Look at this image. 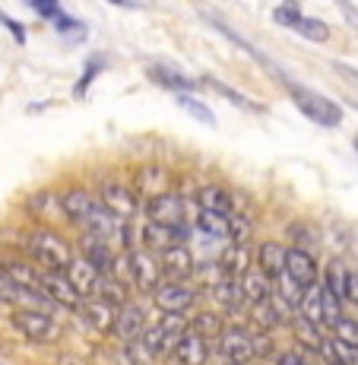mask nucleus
Returning a JSON list of instances; mask_svg holds the SVG:
<instances>
[{"label":"nucleus","mask_w":358,"mask_h":365,"mask_svg":"<svg viewBox=\"0 0 358 365\" xmlns=\"http://www.w3.org/2000/svg\"><path fill=\"white\" fill-rule=\"evenodd\" d=\"M23 251L38 270H64V267L73 261V245L54 226L29 229V232L23 235Z\"/></svg>","instance_id":"obj_1"},{"label":"nucleus","mask_w":358,"mask_h":365,"mask_svg":"<svg viewBox=\"0 0 358 365\" xmlns=\"http://www.w3.org/2000/svg\"><path fill=\"white\" fill-rule=\"evenodd\" d=\"M289 96H292V102L298 105V111L307 118V121L320 124V128H339L342 124V108L333 99H327V96L298 86V83H289Z\"/></svg>","instance_id":"obj_2"},{"label":"nucleus","mask_w":358,"mask_h":365,"mask_svg":"<svg viewBox=\"0 0 358 365\" xmlns=\"http://www.w3.org/2000/svg\"><path fill=\"white\" fill-rule=\"evenodd\" d=\"M184 334H187L184 314H165L159 324H146V331L139 334V343H143L156 359H165V356L174 353V346H178V340Z\"/></svg>","instance_id":"obj_3"},{"label":"nucleus","mask_w":358,"mask_h":365,"mask_svg":"<svg viewBox=\"0 0 358 365\" xmlns=\"http://www.w3.org/2000/svg\"><path fill=\"white\" fill-rule=\"evenodd\" d=\"M13 327L32 343H54L60 336V321L41 308H16L10 314Z\"/></svg>","instance_id":"obj_4"},{"label":"nucleus","mask_w":358,"mask_h":365,"mask_svg":"<svg viewBox=\"0 0 358 365\" xmlns=\"http://www.w3.org/2000/svg\"><path fill=\"white\" fill-rule=\"evenodd\" d=\"M127 264H130V283L137 286L139 292H146V296H152V292H156L159 286L165 283L156 251L133 248V251H127Z\"/></svg>","instance_id":"obj_5"},{"label":"nucleus","mask_w":358,"mask_h":365,"mask_svg":"<svg viewBox=\"0 0 358 365\" xmlns=\"http://www.w3.org/2000/svg\"><path fill=\"white\" fill-rule=\"evenodd\" d=\"M35 289H38L48 302L67 308V312H80V305H83V296L70 286L64 270H38V277H35Z\"/></svg>","instance_id":"obj_6"},{"label":"nucleus","mask_w":358,"mask_h":365,"mask_svg":"<svg viewBox=\"0 0 358 365\" xmlns=\"http://www.w3.org/2000/svg\"><path fill=\"white\" fill-rule=\"evenodd\" d=\"M95 197L111 216H115V220H121V222H130L139 210L137 191H133L130 185H121V181H105V185L98 187Z\"/></svg>","instance_id":"obj_7"},{"label":"nucleus","mask_w":358,"mask_h":365,"mask_svg":"<svg viewBox=\"0 0 358 365\" xmlns=\"http://www.w3.org/2000/svg\"><path fill=\"white\" fill-rule=\"evenodd\" d=\"M184 210H187L184 197L168 187V191L149 197V203H146V222H159V226H187Z\"/></svg>","instance_id":"obj_8"},{"label":"nucleus","mask_w":358,"mask_h":365,"mask_svg":"<svg viewBox=\"0 0 358 365\" xmlns=\"http://www.w3.org/2000/svg\"><path fill=\"white\" fill-rule=\"evenodd\" d=\"M152 302L162 314H187L196 305V289L191 283H174V279H165L156 292H152Z\"/></svg>","instance_id":"obj_9"},{"label":"nucleus","mask_w":358,"mask_h":365,"mask_svg":"<svg viewBox=\"0 0 358 365\" xmlns=\"http://www.w3.org/2000/svg\"><path fill=\"white\" fill-rule=\"evenodd\" d=\"M251 321H254V327L257 331H263V334H276L279 327H289V321L295 318V312L292 308H285L279 299H263V302H254L251 305V314H248Z\"/></svg>","instance_id":"obj_10"},{"label":"nucleus","mask_w":358,"mask_h":365,"mask_svg":"<svg viewBox=\"0 0 358 365\" xmlns=\"http://www.w3.org/2000/svg\"><path fill=\"white\" fill-rule=\"evenodd\" d=\"M285 277H289L292 283H298L301 289H307V286L317 283L320 267H317V261H314L311 251L285 245Z\"/></svg>","instance_id":"obj_11"},{"label":"nucleus","mask_w":358,"mask_h":365,"mask_svg":"<svg viewBox=\"0 0 358 365\" xmlns=\"http://www.w3.org/2000/svg\"><path fill=\"white\" fill-rule=\"evenodd\" d=\"M159 267H162V277L174 279V283H187L196 270V261L187 245H172V248L159 251Z\"/></svg>","instance_id":"obj_12"},{"label":"nucleus","mask_w":358,"mask_h":365,"mask_svg":"<svg viewBox=\"0 0 358 365\" xmlns=\"http://www.w3.org/2000/svg\"><path fill=\"white\" fill-rule=\"evenodd\" d=\"M60 207H64V216L70 222L83 226V222L98 210V197L89 191V187H67V191L60 194Z\"/></svg>","instance_id":"obj_13"},{"label":"nucleus","mask_w":358,"mask_h":365,"mask_svg":"<svg viewBox=\"0 0 358 365\" xmlns=\"http://www.w3.org/2000/svg\"><path fill=\"white\" fill-rule=\"evenodd\" d=\"M187 226H159V222H143V232H139V242L149 251H165L172 245H187Z\"/></svg>","instance_id":"obj_14"},{"label":"nucleus","mask_w":358,"mask_h":365,"mask_svg":"<svg viewBox=\"0 0 358 365\" xmlns=\"http://www.w3.org/2000/svg\"><path fill=\"white\" fill-rule=\"evenodd\" d=\"M146 331V312L137 305V302H127V305L117 308V318H115V327L111 334L117 336L121 343H130V340H139V334Z\"/></svg>","instance_id":"obj_15"},{"label":"nucleus","mask_w":358,"mask_h":365,"mask_svg":"<svg viewBox=\"0 0 358 365\" xmlns=\"http://www.w3.org/2000/svg\"><path fill=\"white\" fill-rule=\"evenodd\" d=\"M172 356L181 365H209V359H213V340H203L200 334L187 331L178 340V346H174Z\"/></svg>","instance_id":"obj_16"},{"label":"nucleus","mask_w":358,"mask_h":365,"mask_svg":"<svg viewBox=\"0 0 358 365\" xmlns=\"http://www.w3.org/2000/svg\"><path fill=\"white\" fill-rule=\"evenodd\" d=\"M219 353L226 362H251L254 356H251V331H244V327H226L219 336Z\"/></svg>","instance_id":"obj_17"},{"label":"nucleus","mask_w":358,"mask_h":365,"mask_svg":"<svg viewBox=\"0 0 358 365\" xmlns=\"http://www.w3.org/2000/svg\"><path fill=\"white\" fill-rule=\"evenodd\" d=\"M257 270L266 279H279L285 273V245L283 242H260L257 245Z\"/></svg>","instance_id":"obj_18"},{"label":"nucleus","mask_w":358,"mask_h":365,"mask_svg":"<svg viewBox=\"0 0 358 365\" xmlns=\"http://www.w3.org/2000/svg\"><path fill=\"white\" fill-rule=\"evenodd\" d=\"M80 257H86L98 273H111V264H115V251H111V245L105 242V238H95L89 232H83V238H80Z\"/></svg>","instance_id":"obj_19"},{"label":"nucleus","mask_w":358,"mask_h":365,"mask_svg":"<svg viewBox=\"0 0 358 365\" xmlns=\"http://www.w3.org/2000/svg\"><path fill=\"white\" fill-rule=\"evenodd\" d=\"M64 277L70 279V286H73L83 299H89V296H93V289H95V279L102 277V273H98L95 267L86 261V257H76L73 255V261L64 267Z\"/></svg>","instance_id":"obj_20"},{"label":"nucleus","mask_w":358,"mask_h":365,"mask_svg":"<svg viewBox=\"0 0 358 365\" xmlns=\"http://www.w3.org/2000/svg\"><path fill=\"white\" fill-rule=\"evenodd\" d=\"M216 267H219L222 277H231L238 279L244 270H251V245H226L222 248V255L216 257Z\"/></svg>","instance_id":"obj_21"},{"label":"nucleus","mask_w":358,"mask_h":365,"mask_svg":"<svg viewBox=\"0 0 358 365\" xmlns=\"http://www.w3.org/2000/svg\"><path fill=\"white\" fill-rule=\"evenodd\" d=\"M146 76H149L152 83H159V86L172 89V93H194L196 89V80H191V76H184L178 67H168V64H149L146 67Z\"/></svg>","instance_id":"obj_22"},{"label":"nucleus","mask_w":358,"mask_h":365,"mask_svg":"<svg viewBox=\"0 0 358 365\" xmlns=\"http://www.w3.org/2000/svg\"><path fill=\"white\" fill-rule=\"evenodd\" d=\"M133 191L143 197H156V194L168 191V172L165 165H143L133 175Z\"/></svg>","instance_id":"obj_23"},{"label":"nucleus","mask_w":358,"mask_h":365,"mask_svg":"<svg viewBox=\"0 0 358 365\" xmlns=\"http://www.w3.org/2000/svg\"><path fill=\"white\" fill-rule=\"evenodd\" d=\"M80 314L95 327V331L111 334V327H115V318H117V308L108 305V302H102V299H93V296H89V299H83Z\"/></svg>","instance_id":"obj_24"},{"label":"nucleus","mask_w":358,"mask_h":365,"mask_svg":"<svg viewBox=\"0 0 358 365\" xmlns=\"http://www.w3.org/2000/svg\"><path fill=\"white\" fill-rule=\"evenodd\" d=\"M29 213L41 222H54V220H67L64 216V207H60V194L58 191H38L26 200Z\"/></svg>","instance_id":"obj_25"},{"label":"nucleus","mask_w":358,"mask_h":365,"mask_svg":"<svg viewBox=\"0 0 358 365\" xmlns=\"http://www.w3.org/2000/svg\"><path fill=\"white\" fill-rule=\"evenodd\" d=\"M209 292H213V302H216V305H219L226 314H235L238 308L244 305L241 286H238V279H231V277H219L213 286H209Z\"/></svg>","instance_id":"obj_26"},{"label":"nucleus","mask_w":358,"mask_h":365,"mask_svg":"<svg viewBox=\"0 0 358 365\" xmlns=\"http://www.w3.org/2000/svg\"><path fill=\"white\" fill-rule=\"evenodd\" d=\"M289 334L295 336V343H298V346H305L311 356L314 353L320 356V349H324V343H327V336L320 334V327L311 324V321H305V318H298V314L289 321Z\"/></svg>","instance_id":"obj_27"},{"label":"nucleus","mask_w":358,"mask_h":365,"mask_svg":"<svg viewBox=\"0 0 358 365\" xmlns=\"http://www.w3.org/2000/svg\"><path fill=\"white\" fill-rule=\"evenodd\" d=\"M238 286H241V292H244V302H251V305L270 299V292H273V279H266L257 267L244 270L241 277H238Z\"/></svg>","instance_id":"obj_28"},{"label":"nucleus","mask_w":358,"mask_h":365,"mask_svg":"<svg viewBox=\"0 0 358 365\" xmlns=\"http://www.w3.org/2000/svg\"><path fill=\"white\" fill-rule=\"evenodd\" d=\"M196 203H200V210H209V213H222V216L231 213V194L219 185H203L196 191Z\"/></svg>","instance_id":"obj_29"},{"label":"nucleus","mask_w":358,"mask_h":365,"mask_svg":"<svg viewBox=\"0 0 358 365\" xmlns=\"http://www.w3.org/2000/svg\"><path fill=\"white\" fill-rule=\"evenodd\" d=\"M226 321H222L219 312H196L194 321H187V331L200 334L203 340H219L222 331H226Z\"/></svg>","instance_id":"obj_30"},{"label":"nucleus","mask_w":358,"mask_h":365,"mask_svg":"<svg viewBox=\"0 0 358 365\" xmlns=\"http://www.w3.org/2000/svg\"><path fill=\"white\" fill-rule=\"evenodd\" d=\"M93 299H102V302H108V305L121 308V305H127V286H124L121 279H115V277H108V273H102V277L95 279Z\"/></svg>","instance_id":"obj_31"},{"label":"nucleus","mask_w":358,"mask_h":365,"mask_svg":"<svg viewBox=\"0 0 358 365\" xmlns=\"http://www.w3.org/2000/svg\"><path fill=\"white\" fill-rule=\"evenodd\" d=\"M295 314H298V318H305V321H311V324H317V327H324V305H320V283L307 286V289L301 292V302H298V308H295Z\"/></svg>","instance_id":"obj_32"},{"label":"nucleus","mask_w":358,"mask_h":365,"mask_svg":"<svg viewBox=\"0 0 358 365\" xmlns=\"http://www.w3.org/2000/svg\"><path fill=\"white\" fill-rule=\"evenodd\" d=\"M346 277H349V267L342 264V257H330L324 267V289L333 292L336 299H346Z\"/></svg>","instance_id":"obj_33"},{"label":"nucleus","mask_w":358,"mask_h":365,"mask_svg":"<svg viewBox=\"0 0 358 365\" xmlns=\"http://www.w3.org/2000/svg\"><path fill=\"white\" fill-rule=\"evenodd\" d=\"M285 235H289L292 248H305V251H311L314 245H320V229H317V226H311L307 220H295V222H289Z\"/></svg>","instance_id":"obj_34"},{"label":"nucleus","mask_w":358,"mask_h":365,"mask_svg":"<svg viewBox=\"0 0 358 365\" xmlns=\"http://www.w3.org/2000/svg\"><path fill=\"white\" fill-rule=\"evenodd\" d=\"M105 67H108L105 54H89L86 67H83V76L76 80V86H73V96H76V99H86V96H89V86H93V83L98 80V73H105Z\"/></svg>","instance_id":"obj_35"},{"label":"nucleus","mask_w":358,"mask_h":365,"mask_svg":"<svg viewBox=\"0 0 358 365\" xmlns=\"http://www.w3.org/2000/svg\"><path fill=\"white\" fill-rule=\"evenodd\" d=\"M196 232L206 238H228V216L200 210V216H196Z\"/></svg>","instance_id":"obj_36"},{"label":"nucleus","mask_w":358,"mask_h":365,"mask_svg":"<svg viewBox=\"0 0 358 365\" xmlns=\"http://www.w3.org/2000/svg\"><path fill=\"white\" fill-rule=\"evenodd\" d=\"M320 356L330 362H339V365H358V346H349V343H339L333 336V340L324 343V349H320Z\"/></svg>","instance_id":"obj_37"},{"label":"nucleus","mask_w":358,"mask_h":365,"mask_svg":"<svg viewBox=\"0 0 358 365\" xmlns=\"http://www.w3.org/2000/svg\"><path fill=\"white\" fill-rule=\"evenodd\" d=\"M48 23H54V29H58L64 38H70V41H80V38H86V26L80 23V19H73V16H67L64 10H54L51 16H48Z\"/></svg>","instance_id":"obj_38"},{"label":"nucleus","mask_w":358,"mask_h":365,"mask_svg":"<svg viewBox=\"0 0 358 365\" xmlns=\"http://www.w3.org/2000/svg\"><path fill=\"white\" fill-rule=\"evenodd\" d=\"M295 32H298L301 38L314 41V45H324V41H330V26L320 23V19H314V16H301L298 23H295Z\"/></svg>","instance_id":"obj_39"},{"label":"nucleus","mask_w":358,"mask_h":365,"mask_svg":"<svg viewBox=\"0 0 358 365\" xmlns=\"http://www.w3.org/2000/svg\"><path fill=\"white\" fill-rule=\"evenodd\" d=\"M251 235H254V220L228 213V245H251Z\"/></svg>","instance_id":"obj_40"},{"label":"nucleus","mask_w":358,"mask_h":365,"mask_svg":"<svg viewBox=\"0 0 358 365\" xmlns=\"http://www.w3.org/2000/svg\"><path fill=\"white\" fill-rule=\"evenodd\" d=\"M203 86H209V89H216V93L222 96V99H228V102H235L238 108H251V111H260V105L257 102H251L248 96H241L238 89H231V86H226V83H219L216 76H203Z\"/></svg>","instance_id":"obj_41"},{"label":"nucleus","mask_w":358,"mask_h":365,"mask_svg":"<svg viewBox=\"0 0 358 365\" xmlns=\"http://www.w3.org/2000/svg\"><path fill=\"white\" fill-rule=\"evenodd\" d=\"M279 349H276V336L273 334H263V331H257V334H251V356L254 359H273Z\"/></svg>","instance_id":"obj_42"},{"label":"nucleus","mask_w":358,"mask_h":365,"mask_svg":"<svg viewBox=\"0 0 358 365\" xmlns=\"http://www.w3.org/2000/svg\"><path fill=\"white\" fill-rule=\"evenodd\" d=\"M174 102H178L181 108L187 111V115H194L196 121H203V124H209V128H216V115H213V111H209L203 102H196L194 96H174Z\"/></svg>","instance_id":"obj_43"},{"label":"nucleus","mask_w":358,"mask_h":365,"mask_svg":"<svg viewBox=\"0 0 358 365\" xmlns=\"http://www.w3.org/2000/svg\"><path fill=\"white\" fill-rule=\"evenodd\" d=\"M121 353H124V362H127V365H156V362H159L156 356H152L149 349H146L139 340L124 343V346H121Z\"/></svg>","instance_id":"obj_44"},{"label":"nucleus","mask_w":358,"mask_h":365,"mask_svg":"<svg viewBox=\"0 0 358 365\" xmlns=\"http://www.w3.org/2000/svg\"><path fill=\"white\" fill-rule=\"evenodd\" d=\"M320 305H324V327L333 331L336 321L342 318V299H336L333 292H327L324 286H320Z\"/></svg>","instance_id":"obj_45"},{"label":"nucleus","mask_w":358,"mask_h":365,"mask_svg":"<svg viewBox=\"0 0 358 365\" xmlns=\"http://www.w3.org/2000/svg\"><path fill=\"white\" fill-rule=\"evenodd\" d=\"M301 16H305V13H301V6L295 4V0H285V4H279L276 10H273V23L292 26V29H295V23H298Z\"/></svg>","instance_id":"obj_46"},{"label":"nucleus","mask_w":358,"mask_h":365,"mask_svg":"<svg viewBox=\"0 0 358 365\" xmlns=\"http://www.w3.org/2000/svg\"><path fill=\"white\" fill-rule=\"evenodd\" d=\"M333 336H336L339 343L358 346V321H355V318H346V314H342V318L336 321V327H333Z\"/></svg>","instance_id":"obj_47"},{"label":"nucleus","mask_w":358,"mask_h":365,"mask_svg":"<svg viewBox=\"0 0 358 365\" xmlns=\"http://www.w3.org/2000/svg\"><path fill=\"white\" fill-rule=\"evenodd\" d=\"M273 365H314V362L301 349H283V353L273 356Z\"/></svg>","instance_id":"obj_48"},{"label":"nucleus","mask_w":358,"mask_h":365,"mask_svg":"<svg viewBox=\"0 0 358 365\" xmlns=\"http://www.w3.org/2000/svg\"><path fill=\"white\" fill-rule=\"evenodd\" d=\"M0 26H4V29L13 35V41H16V45H26V29L16 23V19H10V16H6L4 10H0Z\"/></svg>","instance_id":"obj_49"},{"label":"nucleus","mask_w":358,"mask_h":365,"mask_svg":"<svg viewBox=\"0 0 358 365\" xmlns=\"http://www.w3.org/2000/svg\"><path fill=\"white\" fill-rule=\"evenodd\" d=\"M26 4H29L32 10L38 13V16H45V19H48V16H51V13L60 6V0H26Z\"/></svg>","instance_id":"obj_50"},{"label":"nucleus","mask_w":358,"mask_h":365,"mask_svg":"<svg viewBox=\"0 0 358 365\" xmlns=\"http://www.w3.org/2000/svg\"><path fill=\"white\" fill-rule=\"evenodd\" d=\"M342 302H352V305H358V273L355 270H349V277H346V299Z\"/></svg>","instance_id":"obj_51"},{"label":"nucleus","mask_w":358,"mask_h":365,"mask_svg":"<svg viewBox=\"0 0 358 365\" xmlns=\"http://www.w3.org/2000/svg\"><path fill=\"white\" fill-rule=\"evenodd\" d=\"M339 6L349 13V23H355V26H358V13L352 10V4H349V0H339Z\"/></svg>","instance_id":"obj_52"},{"label":"nucleus","mask_w":358,"mask_h":365,"mask_svg":"<svg viewBox=\"0 0 358 365\" xmlns=\"http://www.w3.org/2000/svg\"><path fill=\"white\" fill-rule=\"evenodd\" d=\"M58 365H86V362H83V359H76V356H60Z\"/></svg>","instance_id":"obj_53"},{"label":"nucleus","mask_w":358,"mask_h":365,"mask_svg":"<svg viewBox=\"0 0 358 365\" xmlns=\"http://www.w3.org/2000/svg\"><path fill=\"white\" fill-rule=\"evenodd\" d=\"M111 4H117V6H127V0H111Z\"/></svg>","instance_id":"obj_54"},{"label":"nucleus","mask_w":358,"mask_h":365,"mask_svg":"<svg viewBox=\"0 0 358 365\" xmlns=\"http://www.w3.org/2000/svg\"><path fill=\"white\" fill-rule=\"evenodd\" d=\"M222 365H251V362H222Z\"/></svg>","instance_id":"obj_55"},{"label":"nucleus","mask_w":358,"mask_h":365,"mask_svg":"<svg viewBox=\"0 0 358 365\" xmlns=\"http://www.w3.org/2000/svg\"><path fill=\"white\" fill-rule=\"evenodd\" d=\"M355 153H358V133H355Z\"/></svg>","instance_id":"obj_56"},{"label":"nucleus","mask_w":358,"mask_h":365,"mask_svg":"<svg viewBox=\"0 0 358 365\" xmlns=\"http://www.w3.org/2000/svg\"><path fill=\"white\" fill-rule=\"evenodd\" d=\"M352 105H355V108H358V99H352Z\"/></svg>","instance_id":"obj_57"},{"label":"nucleus","mask_w":358,"mask_h":365,"mask_svg":"<svg viewBox=\"0 0 358 365\" xmlns=\"http://www.w3.org/2000/svg\"><path fill=\"white\" fill-rule=\"evenodd\" d=\"M330 365H339V362H330Z\"/></svg>","instance_id":"obj_58"}]
</instances>
